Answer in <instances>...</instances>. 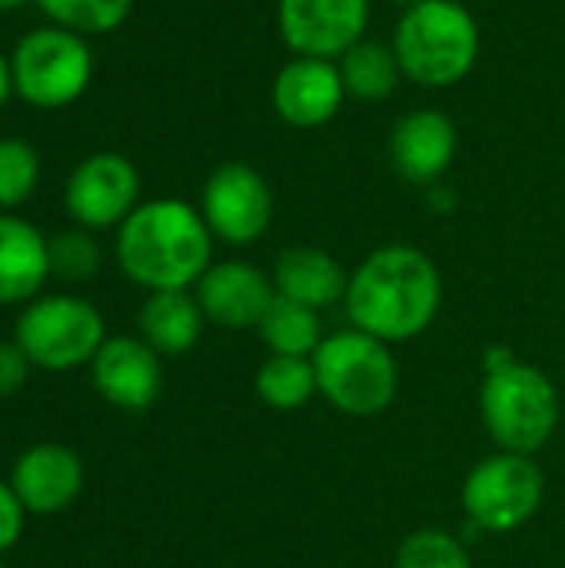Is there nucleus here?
Returning <instances> with one entry per match:
<instances>
[{"label": "nucleus", "mask_w": 565, "mask_h": 568, "mask_svg": "<svg viewBox=\"0 0 565 568\" xmlns=\"http://www.w3.org/2000/svg\"><path fill=\"white\" fill-rule=\"evenodd\" d=\"M346 313L356 329L406 343L430 329L443 303V280L436 263L416 246H380L350 276Z\"/></svg>", "instance_id": "1"}, {"label": "nucleus", "mask_w": 565, "mask_h": 568, "mask_svg": "<svg viewBox=\"0 0 565 568\" xmlns=\"http://www.w3.org/2000/svg\"><path fill=\"white\" fill-rule=\"evenodd\" d=\"M213 233L200 210L163 196L140 203L117 233L120 270L150 293L186 290L213 266Z\"/></svg>", "instance_id": "2"}, {"label": "nucleus", "mask_w": 565, "mask_h": 568, "mask_svg": "<svg viewBox=\"0 0 565 568\" xmlns=\"http://www.w3.org/2000/svg\"><path fill=\"white\" fill-rule=\"evenodd\" d=\"M480 23L460 0H416L393 30V50L420 87L443 90L470 77L480 60Z\"/></svg>", "instance_id": "3"}, {"label": "nucleus", "mask_w": 565, "mask_h": 568, "mask_svg": "<svg viewBox=\"0 0 565 568\" xmlns=\"http://www.w3.org/2000/svg\"><path fill=\"white\" fill-rule=\"evenodd\" d=\"M320 393L346 416L366 419L390 409L400 386V369L390 346L363 329L326 336L310 356Z\"/></svg>", "instance_id": "4"}, {"label": "nucleus", "mask_w": 565, "mask_h": 568, "mask_svg": "<svg viewBox=\"0 0 565 568\" xmlns=\"http://www.w3.org/2000/svg\"><path fill=\"white\" fill-rule=\"evenodd\" d=\"M480 409L490 436L503 453H539L559 423V396L553 379L526 363H506L486 373Z\"/></svg>", "instance_id": "5"}, {"label": "nucleus", "mask_w": 565, "mask_h": 568, "mask_svg": "<svg viewBox=\"0 0 565 568\" xmlns=\"http://www.w3.org/2000/svg\"><path fill=\"white\" fill-rule=\"evenodd\" d=\"M13 93L33 110H63L77 103L93 80V53L87 37L63 27H37L23 33L10 53Z\"/></svg>", "instance_id": "6"}, {"label": "nucleus", "mask_w": 565, "mask_h": 568, "mask_svg": "<svg viewBox=\"0 0 565 568\" xmlns=\"http://www.w3.org/2000/svg\"><path fill=\"white\" fill-rule=\"evenodd\" d=\"M103 343V316L80 296L33 300L17 323V346L43 369H73L80 363H93Z\"/></svg>", "instance_id": "7"}, {"label": "nucleus", "mask_w": 565, "mask_h": 568, "mask_svg": "<svg viewBox=\"0 0 565 568\" xmlns=\"http://www.w3.org/2000/svg\"><path fill=\"white\" fill-rule=\"evenodd\" d=\"M543 493L546 479L529 456L496 453L466 476L463 509L483 532H513L539 513Z\"/></svg>", "instance_id": "8"}, {"label": "nucleus", "mask_w": 565, "mask_h": 568, "mask_svg": "<svg viewBox=\"0 0 565 568\" xmlns=\"http://www.w3.org/2000/svg\"><path fill=\"white\" fill-rule=\"evenodd\" d=\"M140 173L137 166L113 150H100L83 156L67 186H63V206L73 223L83 230H107L120 226L140 203Z\"/></svg>", "instance_id": "9"}, {"label": "nucleus", "mask_w": 565, "mask_h": 568, "mask_svg": "<svg viewBox=\"0 0 565 568\" xmlns=\"http://www.w3.org/2000/svg\"><path fill=\"white\" fill-rule=\"evenodd\" d=\"M200 213L213 236L233 246L256 243L273 223V193L250 163H223L210 173Z\"/></svg>", "instance_id": "10"}, {"label": "nucleus", "mask_w": 565, "mask_h": 568, "mask_svg": "<svg viewBox=\"0 0 565 568\" xmlns=\"http://www.w3.org/2000/svg\"><path fill=\"white\" fill-rule=\"evenodd\" d=\"M276 23L293 57L340 60L363 40L370 0H280Z\"/></svg>", "instance_id": "11"}, {"label": "nucleus", "mask_w": 565, "mask_h": 568, "mask_svg": "<svg viewBox=\"0 0 565 568\" xmlns=\"http://www.w3.org/2000/svg\"><path fill=\"white\" fill-rule=\"evenodd\" d=\"M270 100L283 123L296 130H316V126H326L340 113L346 100V87H343L336 60L293 57L273 77Z\"/></svg>", "instance_id": "12"}, {"label": "nucleus", "mask_w": 565, "mask_h": 568, "mask_svg": "<svg viewBox=\"0 0 565 568\" xmlns=\"http://www.w3.org/2000/svg\"><path fill=\"white\" fill-rule=\"evenodd\" d=\"M273 296H276V286H270L266 273L243 260L213 263L196 283V303L203 316L223 329L260 326Z\"/></svg>", "instance_id": "13"}, {"label": "nucleus", "mask_w": 565, "mask_h": 568, "mask_svg": "<svg viewBox=\"0 0 565 568\" xmlns=\"http://www.w3.org/2000/svg\"><path fill=\"white\" fill-rule=\"evenodd\" d=\"M160 353L133 336H113L107 339L93 356V386L97 393L127 413H140L153 406L163 386L160 373Z\"/></svg>", "instance_id": "14"}, {"label": "nucleus", "mask_w": 565, "mask_h": 568, "mask_svg": "<svg viewBox=\"0 0 565 568\" xmlns=\"http://www.w3.org/2000/svg\"><path fill=\"white\" fill-rule=\"evenodd\" d=\"M456 146V123L443 110H413L393 126L390 160L406 183L430 186L453 166Z\"/></svg>", "instance_id": "15"}, {"label": "nucleus", "mask_w": 565, "mask_h": 568, "mask_svg": "<svg viewBox=\"0 0 565 568\" xmlns=\"http://www.w3.org/2000/svg\"><path fill=\"white\" fill-rule=\"evenodd\" d=\"M10 486H13V493L27 513H37V516L60 513L83 489L80 456L67 446H57V443L33 446L17 459Z\"/></svg>", "instance_id": "16"}, {"label": "nucleus", "mask_w": 565, "mask_h": 568, "mask_svg": "<svg viewBox=\"0 0 565 568\" xmlns=\"http://www.w3.org/2000/svg\"><path fill=\"white\" fill-rule=\"evenodd\" d=\"M273 286L280 296L303 303L310 310H326L340 300H346L350 276L340 266L336 256L316 246H290L276 256L273 266Z\"/></svg>", "instance_id": "17"}, {"label": "nucleus", "mask_w": 565, "mask_h": 568, "mask_svg": "<svg viewBox=\"0 0 565 568\" xmlns=\"http://www.w3.org/2000/svg\"><path fill=\"white\" fill-rule=\"evenodd\" d=\"M47 276L50 253L43 233L13 213H0V306L33 300Z\"/></svg>", "instance_id": "18"}, {"label": "nucleus", "mask_w": 565, "mask_h": 568, "mask_svg": "<svg viewBox=\"0 0 565 568\" xmlns=\"http://www.w3.org/2000/svg\"><path fill=\"white\" fill-rule=\"evenodd\" d=\"M203 310L196 296L186 290H163L150 293V300L140 310V329L143 343L153 346L160 356H183L196 346L203 333Z\"/></svg>", "instance_id": "19"}, {"label": "nucleus", "mask_w": 565, "mask_h": 568, "mask_svg": "<svg viewBox=\"0 0 565 568\" xmlns=\"http://www.w3.org/2000/svg\"><path fill=\"white\" fill-rule=\"evenodd\" d=\"M340 77H343V87H346V97L360 100V103H380V100H390L400 77H403V67L396 60V50L393 43H380V40H360L353 43L340 60Z\"/></svg>", "instance_id": "20"}, {"label": "nucleus", "mask_w": 565, "mask_h": 568, "mask_svg": "<svg viewBox=\"0 0 565 568\" xmlns=\"http://www.w3.org/2000/svg\"><path fill=\"white\" fill-rule=\"evenodd\" d=\"M256 333L273 349V356H313L320 349V343L326 339L320 329L316 310L293 303L280 293L273 296L270 310L263 313Z\"/></svg>", "instance_id": "21"}, {"label": "nucleus", "mask_w": 565, "mask_h": 568, "mask_svg": "<svg viewBox=\"0 0 565 568\" xmlns=\"http://www.w3.org/2000/svg\"><path fill=\"white\" fill-rule=\"evenodd\" d=\"M320 393L310 356H270L256 373V396L280 413L306 406Z\"/></svg>", "instance_id": "22"}, {"label": "nucleus", "mask_w": 565, "mask_h": 568, "mask_svg": "<svg viewBox=\"0 0 565 568\" xmlns=\"http://www.w3.org/2000/svg\"><path fill=\"white\" fill-rule=\"evenodd\" d=\"M40 13L63 30H73L80 37H100L113 33L127 23L133 0H33Z\"/></svg>", "instance_id": "23"}, {"label": "nucleus", "mask_w": 565, "mask_h": 568, "mask_svg": "<svg viewBox=\"0 0 565 568\" xmlns=\"http://www.w3.org/2000/svg\"><path fill=\"white\" fill-rule=\"evenodd\" d=\"M40 183V153L20 140L3 136L0 140V213L23 206Z\"/></svg>", "instance_id": "24"}, {"label": "nucleus", "mask_w": 565, "mask_h": 568, "mask_svg": "<svg viewBox=\"0 0 565 568\" xmlns=\"http://www.w3.org/2000/svg\"><path fill=\"white\" fill-rule=\"evenodd\" d=\"M396 568H473V562L456 536L443 529H420L400 546Z\"/></svg>", "instance_id": "25"}, {"label": "nucleus", "mask_w": 565, "mask_h": 568, "mask_svg": "<svg viewBox=\"0 0 565 568\" xmlns=\"http://www.w3.org/2000/svg\"><path fill=\"white\" fill-rule=\"evenodd\" d=\"M47 253H50V276L70 280V283L90 280L100 266V246L83 226L63 230L53 240H47Z\"/></svg>", "instance_id": "26"}, {"label": "nucleus", "mask_w": 565, "mask_h": 568, "mask_svg": "<svg viewBox=\"0 0 565 568\" xmlns=\"http://www.w3.org/2000/svg\"><path fill=\"white\" fill-rule=\"evenodd\" d=\"M23 513L27 509L17 499L13 486L0 483V552H7L20 539V532H23Z\"/></svg>", "instance_id": "27"}, {"label": "nucleus", "mask_w": 565, "mask_h": 568, "mask_svg": "<svg viewBox=\"0 0 565 568\" xmlns=\"http://www.w3.org/2000/svg\"><path fill=\"white\" fill-rule=\"evenodd\" d=\"M30 359L17 343H0V396L17 393L27 383Z\"/></svg>", "instance_id": "28"}, {"label": "nucleus", "mask_w": 565, "mask_h": 568, "mask_svg": "<svg viewBox=\"0 0 565 568\" xmlns=\"http://www.w3.org/2000/svg\"><path fill=\"white\" fill-rule=\"evenodd\" d=\"M13 97V73H10V57L0 53V110L7 106V100Z\"/></svg>", "instance_id": "29"}, {"label": "nucleus", "mask_w": 565, "mask_h": 568, "mask_svg": "<svg viewBox=\"0 0 565 568\" xmlns=\"http://www.w3.org/2000/svg\"><path fill=\"white\" fill-rule=\"evenodd\" d=\"M27 0H0V13H7V10H17V7H23Z\"/></svg>", "instance_id": "30"}, {"label": "nucleus", "mask_w": 565, "mask_h": 568, "mask_svg": "<svg viewBox=\"0 0 565 568\" xmlns=\"http://www.w3.org/2000/svg\"><path fill=\"white\" fill-rule=\"evenodd\" d=\"M0 568H3V566H0Z\"/></svg>", "instance_id": "31"}]
</instances>
